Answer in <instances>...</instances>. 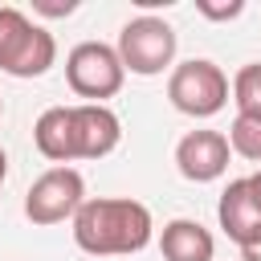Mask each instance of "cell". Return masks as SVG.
Listing matches in <instances>:
<instances>
[{
    "label": "cell",
    "instance_id": "obj_1",
    "mask_svg": "<svg viewBox=\"0 0 261 261\" xmlns=\"http://www.w3.org/2000/svg\"><path fill=\"white\" fill-rule=\"evenodd\" d=\"M151 208L126 196H94L73 212V241L94 257H130L151 245Z\"/></svg>",
    "mask_w": 261,
    "mask_h": 261
},
{
    "label": "cell",
    "instance_id": "obj_2",
    "mask_svg": "<svg viewBox=\"0 0 261 261\" xmlns=\"http://www.w3.org/2000/svg\"><path fill=\"white\" fill-rule=\"evenodd\" d=\"M57 61V41L49 29L33 24L20 8H0V69L12 77H41Z\"/></svg>",
    "mask_w": 261,
    "mask_h": 261
},
{
    "label": "cell",
    "instance_id": "obj_3",
    "mask_svg": "<svg viewBox=\"0 0 261 261\" xmlns=\"http://www.w3.org/2000/svg\"><path fill=\"white\" fill-rule=\"evenodd\" d=\"M167 98L179 114H192V118H212L224 110L228 102V77L216 61L208 57H192V61H179L167 77Z\"/></svg>",
    "mask_w": 261,
    "mask_h": 261
},
{
    "label": "cell",
    "instance_id": "obj_4",
    "mask_svg": "<svg viewBox=\"0 0 261 261\" xmlns=\"http://www.w3.org/2000/svg\"><path fill=\"white\" fill-rule=\"evenodd\" d=\"M122 69L139 77H155L175 61V29L163 16H135L122 24L118 45H114Z\"/></svg>",
    "mask_w": 261,
    "mask_h": 261
},
{
    "label": "cell",
    "instance_id": "obj_5",
    "mask_svg": "<svg viewBox=\"0 0 261 261\" xmlns=\"http://www.w3.org/2000/svg\"><path fill=\"white\" fill-rule=\"evenodd\" d=\"M65 82L77 98L86 102H98L106 106V98H114L126 82V69L114 53V45H102V41H82L69 49L65 57Z\"/></svg>",
    "mask_w": 261,
    "mask_h": 261
},
{
    "label": "cell",
    "instance_id": "obj_6",
    "mask_svg": "<svg viewBox=\"0 0 261 261\" xmlns=\"http://www.w3.org/2000/svg\"><path fill=\"white\" fill-rule=\"evenodd\" d=\"M86 204V179L73 167H49L24 192V216L33 224H61Z\"/></svg>",
    "mask_w": 261,
    "mask_h": 261
},
{
    "label": "cell",
    "instance_id": "obj_7",
    "mask_svg": "<svg viewBox=\"0 0 261 261\" xmlns=\"http://www.w3.org/2000/svg\"><path fill=\"white\" fill-rule=\"evenodd\" d=\"M228 139L220 130H188L179 143H175V167L184 179L192 184H212L228 171Z\"/></svg>",
    "mask_w": 261,
    "mask_h": 261
},
{
    "label": "cell",
    "instance_id": "obj_8",
    "mask_svg": "<svg viewBox=\"0 0 261 261\" xmlns=\"http://www.w3.org/2000/svg\"><path fill=\"white\" fill-rule=\"evenodd\" d=\"M122 122L110 106L98 102H77L73 106V155L77 159H102L118 147Z\"/></svg>",
    "mask_w": 261,
    "mask_h": 261
},
{
    "label": "cell",
    "instance_id": "obj_9",
    "mask_svg": "<svg viewBox=\"0 0 261 261\" xmlns=\"http://www.w3.org/2000/svg\"><path fill=\"white\" fill-rule=\"evenodd\" d=\"M159 253L163 261H212L216 257V237L188 216H175L159 232Z\"/></svg>",
    "mask_w": 261,
    "mask_h": 261
},
{
    "label": "cell",
    "instance_id": "obj_10",
    "mask_svg": "<svg viewBox=\"0 0 261 261\" xmlns=\"http://www.w3.org/2000/svg\"><path fill=\"white\" fill-rule=\"evenodd\" d=\"M216 220H220L224 237L237 241V249L249 245L261 232V216H257V208L249 200V184L245 179H228V188L220 192V204H216Z\"/></svg>",
    "mask_w": 261,
    "mask_h": 261
},
{
    "label": "cell",
    "instance_id": "obj_11",
    "mask_svg": "<svg viewBox=\"0 0 261 261\" xmlns=\"http://www.w3.org/2000/svg\"><path fill=\"white\" fill-rule=\"evenodd\" d=\"M33 143L45 159H53L57 167L73 163V106H49L37 122H33Z\"/></svg>",
    "mask_w": 261,
    "mask_h": 261
},
{
    "label": "cell",
    "instance_id": "obj_12",
    "mask_svg": "<svg viewBox=\"0 0 261 261\" xmlns=\"http://www.w3.org/2000/svg\"><path fill=\"white\" fill-rule=\"evenodd\" d=\"M232 102H237V114H249V118H261V61H249L232 73V86H228Z\"/></svg>",
    "mask_w": 261,
    "mask_h": 261
},
{
    "label": "cell",
    "instance_id": "obj_13",
    "mask_svg": "<svg viewBox=\"0 0 261 261\" xmlns=\"http://www.w3.org/2000/svg\"><path fill=\"white\" fill-rule=\"evenodd\" d=\"M224 139H228V147H232L241 159H253V163H261V118L237 114Z\"/></svg>",
    "mask_w": 261,
    "mask_h": 261
},
{
    "label": "cell",
    "instance_id": "obj_14",
    "mask_svg": "<svg viewBox=\"0 0 261 261\" xmlns=\"http://www.w3.org/2000/svg\"><path fill=\"white\" fill-rule=\"evenodd\" d=\"M196 12H200V16H208V20H232V16H241V12H245V4H241V0H228V4L196 0Z\"/></svg>",
    "mask_w": 261,
    "mask_h": 261
},
{
    "label": "cell",
    "instance_id": "obj_15",
    "mask_svg": "<svg viewBox=\"0 0 261 261\" xmlns=\"http://www.w3.org/2000/svg\"><path fill=\"white\" fill-rule=\"evenodd\" d=\"M77 4L73 0H65V4H57V0H33V12H41V16H69Z\"/></svg>",
    "mask_w": 261,
    "mask_h": 261
},
{
    "label": "cell",
    "instance_id": "obj_16",
    "mask_svg": "<svg viewBox=\"0 0 261 261\" xmlns=\"http://www.w3.org/2000/svg\"><path fill=\"white\" fill-rule=\"evenodd\" d=\"M245 184H249V200H253V208H257V216H261V171L245 175Z\"/></svg>",
    "mask_w": 261,
    "mask_h": 261
},
{
    "label": "cell",
    "instance_id": "obj_17",
    "mask_svg": "<svg viewBox=\"0 0 261 261\" xmlns=\"http://www.w3.org/2000/svg\"><path fill=\"white\" fill-rule=\"evenodd\" d=\"M241 261H261V232H257L249 245H241Z\"/></svg>",
    "mask_w": 261,
    "mask_h": 261
},
{
    "label": "cell",
    "instance_id": "obj_18",
    "mask_svg": "<svg viewBox=\"0 0 261 261\" xmlns=\"http://www.w3.org/2000/svg\"><path fill=\"white\" fill-rule=\"evenodd\" d=\"M4 175H8V155H4V147H0V188H4Z\"/></svg>",
    "mask_w": 261,
    "mask_h": 261
},
{
    "label": "cell",
    "instance_id": "obj_19",
    "mask_svg": "<svg viewBox=\"0 0 261 261\" xmlns=\"http://www.w3.org/2000/svg\"><path fill=\"white\" fill-rule=\"evenodd\" d=\"M0 114H4V102H0Z\"/></svg>",
    "mask_w": 261,
    "mask_h": 261
}]
</instances>
